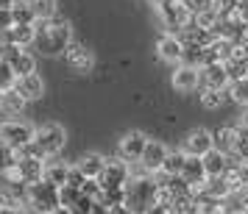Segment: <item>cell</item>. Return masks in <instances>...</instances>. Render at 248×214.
I'll return each mask as SVG.
<instances>
[{
	"label": "cell",
	"mask_w": 248,
	"mask_h": 214,
	"mask_svg": "<svg viewBox=\"0 0 248 214\" xmlns=\"http://www.w3.org/2000/svg\"><path fill=\"white\" fill-rule=\"evenodd\" d=\"M187 3H190L192 14H201V12H206V9H212V0H187Z\"/></svg>",
	"instance_id": "33"
},
{
	"label": "cell",
	"mask_w": 248,
	"mask_h": 214,
	"mask_svg": "<svg viewBox=\"0 0 248 214\" xmlns=\"http://www.w3.org/2000/svg\"><path fill=\"white\" fill-rule=\"evenodd\" d=\"M0 42H12V45L28 47L36 42V28L34 25H12V28L3 31V39Z\"/></svg>",
	"instance_id": "15"
},
{
	"label": "cell",
	"mask_w": 248,
	"mask_h": 214,
	"mask_svg": "<svg viewBox=\"0 0 248 214\" xmlns=\"http://www.w3.org/2000/svg\"><path fill=\"white\" fill-rule=\"evenodd\" d=\"M17 81H20V75L14 72V67L6 61V58H0V89H14L17 86Z\"/></svg>",
	"instance_id": "28"
},
{
	"label": "cell",
	"mask_w": 248,
	"mask_h": 214,
	"mask_svg": "<svg viewBox=\"0 0 248 214\" xmlns=\"http://www.w3.org/2000/svg\"><path fill=\"white\" fill-rule=\"evenodd\" d=\"M109 212H112V206H109L106 200H95L92 203V214H109Z\"/></svg>",
	"instance_id": "34"
},
{
	"label": "cell",
	"mask_w": 248,
	"mask_h": 214,
	"mask_svg": "<svg viewBox=\"0 0 248 214\" xmlns=\"http://www.w3.org/2000/svg\"><path fill=\"white\" fill-rule=\"evenodd\" d=\"M17 164H20V172H23L25 184H36V181L45 178L47 161L42 156H28V158H23V161H17Z\"/></svg>",
	"instance_id": "16"
},
{
	"label": "cell",
	"mask_w": 248,
	"mask_h": 214,
	"mask_svg": "<svg viewBox=\"0 0 248 214\" xmlns=\"http://www.w3.org/2000/svg\"><path fill=\"white\" fill-rule=\"evenodd\" d=\"M156 50H159V58L162 61L181 64L184 61V53H187V45H184V39L179 34H165V36H159Z\"/></svg>",
	"instance_id": "10"
},
{
	"label": "cell",
	"mask_w": 248,
	"mask_h": 214,
	"mask_svg": "<svg viewBox=\"0 0 248 214\" xmlns=\"http://www.w3.org/2000/svg\"><path fill=\"white\" fill-rule=\"evenodd\" d=\"M25 200H28V209L34 214H50L53 209L62 206V195H59L56 184L42 178L36 184H25Z\"/></svg>",
	"instance_id": "3"
},
{
	"label": "cell",
	"mask_w": 248,
	"mask_h": 214,
	"mask_svg": "<svg viewBox=\"0 0 248 214\" xmlns=\"http://www.w3.org/2000/svg\"><path fill=\"white\" fill-rule=\"evenodd\" d=\"M226 100V92L223 89H212V86H201V106L203 109H220Z\"/></svg>",
	"instance_id": "27"
},
{
	"label": "cell",
	"mask_w": 248,
	"mask_h": 214,
	"mask_svg": "<svg viewBox=\"0 0 248 214\" xmlns=\"http://www.w3.org/2000/svg\"><path fill=\"white\" fill-rule=\"evenodd\" d=\"M168 147L162 145V142H156V139H151L145 147V153H142V167L154 175V172H162V167H165V158H168Z\"/></svg>",
	"instance_id": "13"
},
{
	"label": "cell",
	"mask_w": 248,
	"mask_h": 214,
	"mask_svg": "<svg viewBox=\"0 0 248 214\" xmlns=\"http://www.w3.org/2000/svg\"><path fill=\"white\" fill-rule=\"evenodd\" d=\"M243 128H248V106H246V117H243Z\"/></svg>",
	"instance_id": "38"
},
{
	"label": "cell",
	"mask_w": 248,
	"mask_h": 214,
	"mask_svg": "<svg viewBox=\"0 0 248 214\" xmlns=\"http://www.w3.org/2000/svg\"><path fill=\"white\" fill-rule=\"evenodd\" d=\"M237 136H240V128H217L215 131V147L220 150V153H234V147H237Z\"/></svg>",
	"instance_id": "21"
},
{
	"label": "cell",
	"mask_w": 248,
	"mask_h": 214,
	"mask_svg": "<svg viewBox=\"0 0 248 214\" xmlns=\"http://www.w3.org/2000/svg\"><path fill=\"white\" fill-rule=\"evenodd\" d=\"M31 3V9L36 12V17L39 20H53L56 17V0H28Z\"/></svg>",
	"instance_id": "29"
},
{
	"label": "cell",
	"mask_w": 248,
	"mask_h": 214,
	"mask_svg": "<svg viewBox=\"0 0 248 214\" xmlns=\"http://www.w3.org/2000/svg\"><path fill=\"white\" fill-rule=\"evenodd\" d=\"M226 95H229L234 103H240V106H248V75L232 81L229 89H226Z\"/></svg>",
	"instance_id": "26"
},
{
	"label": "cell",
	"mask_w": 248,
	"mask_h": 214,
	"mask_svg": "<svg viewBox=\"0 0 248 214\" xmlns=\"http://www.w3.org/2000/svg\"><path fill=\"white\" fill-rule=\"evenodd\" d=\"M148 3H151V6H159V3H162V0H148Z\"/></svg>",
	"instance_id": "39"
},
{
	"label": "cell",
	"mask_w": 248,
	"mask_h": 214,
	"mask_svg": "<svg viewBox=\"0 0 248 214\" xmlns=\"http://www.w3.org/2000/svg\"><path fill=\"white\" fill-rule=\"evenodd\" d=\"M25 103H28V98H25L23 92L17 89H6L3 92V106H0V112H6V114H20L25 109Z\"/></svg>",
	"instance_id": "22"
},
{
	"label": "cell",
	"mask_w": 248,
	"mask_h": 214,
	"mask_svg": "<svg viewBox=\"0 0 248 214\" xmlns=\"http://www.w3.org/2000/svg\"><path fill=\"white\" fill-rule=\"evenodd\" d=\"M173 89L179 92H195L201 89V70L192 67V64H176L173 70Z\"/></svg>",
	"instance_id": "11"
},
{
	"label": "cell",
	"mask_w": 248,
	"mask_h": 214,
	"mask_svg": "<svg viewBox=\"0 0 248 214\" xmlns=\"http://www.w3.org/2000/svg\"><path fill=\"white\" fill-rule=\"evenodd\" d=\"M70 164H64V161H47L45 167V178L50 181V184H56V186H64L70 181Z\"/></svg>",
	"instance_id": "23"
},
{
	"label": "cell",
	"mask_w": 248,
	"mask_h": 214,
	"mask_svg": "<svg viewBox=\"0 0 248 214\" xmlns=\"http://www.w3.org/2000/svg\"><path fill=\"white\" fill-rule=\"evenodd\" d=\"M36 28V50H42L45 56H59V53H64L73 42V28H70L67 20H36L34 23Z\"/></svg>",
	"instance_id": "1"
},
{
	"label": "cell",
	"mask_w": 248,
	"mask_h": 214,
	"mask_svg": "<svg viewBox=\"0 0 248 214\" xmlns=\"http://www.w3.org/2000/svg\"><path fill=\"white\" fill-rule=\"evenodd\" d=\"M64 142H67V134H64V128L59 123H45L36 128L34 134V145L36 150L42 153L45 158H53L62 153V147H64Z\"/></svg>",
	"instance_id": "5"
},
{
	"label": "cell",
	"mask_w": 248,
	"mask_h": 214,
	"mask_svg": "<svg viewBox=\"0 0 248 214\" xmlns=\"http://www.w3.org/2000/svg\"><path fill=\"white\" fill-rule=\"evenodd\" d=\"M92 198H87V195H81L78 200L73 203V206H70V214H92Z\"/></svg>",
	"instance_id": "32"
},
{
	"label": "cell",
	"mask_w": 248,
	"mask_h": 214,
	"mask_svg": "<svg viewBox=\"0 0 248 214\" xmlns=\"http://www.w3.org/2000/svg\"><path fill=\"white\" fill-rule=\"evenodd\" d=\"M156 192H159V184L154 181V175L128 178V184H125V200H123V206L131 214H148L154 206H156Z\"/></svg>",
	"instance_id": "2"
},
{
	"label": "cell",
	"mask_w": 248,
	"mask_h": 214,
	"mask_svg": "<svg viewBox=\"0 0 248 214\" xmlns=\"http://www.w3.org/2000/svg\"><path fill=\"white\" fill-rule=\"evenodd\" d=\"M64 58H67L70 67L78 70V72H87V70H92V64H95L92 50H87V47L78 45V42H70V47L64 50Z\"/></svg>",
	"instance_id": "14"
},
{
	"label": "cell",
	"mask_w": 248,
	"mask_h": 214,
	"mask_svg": "<svg viewBox=\"0 0 248 214\" xmlns=\"http://www.w3.org/2000/svg\"><path fill=\"white\" fill-rule=\"evenodd\" d=\"M36 128L23 120H3L0 123V145L3 147H23L34 142Z\"/></svg>",
	"instance_id": "6"
},
{
	"label": "cell",
	"mask_w": 248,
	"mask_h": 214,
	"mask_svg": "<svg viewBox=\"0 0 248 214\" xmlns=\"http://www.w3.org/2000/svg\"><path fill=\"white\" fill-rule=\"evenodd\" d=\"M3 31H6V28H3V23H0V39H3Z\"/></svg>",
	"instance_id": "40"
},
{
	"label": "cell",
	"mask_w": 248,
	"mask_h": 214,
	"mask_svg": "<svg viewBox=\"0 0 248 214\" xmlns=\"http://www.w3.org/2000/svg\"><path fill=\"white\" fill-rule=\"evenodd\" d=\"M184 161H187V153H184V150H170L168 158H165L162 172L170 175V178H176V175H181V170H184Z\"/></svg>",
	"instance_id": "24"
},
{
	"label": "cell",
	"mask_w": 248,
	"mask_h": 214,
	"mask_svg": "<svg viewBox=\"0 0 248 214\" xmlns=\"http://www.w3.org/2000/svg\"><path fill=\"white\" fill-rule=\"evenodd\" d=\"M0 106H3V89H0Z\"/></svg>",
	"instance_id": "41"
},
{
	"label": "cell",
	"mask_w": 248,
	"mask_h": 214,
	"mask_svg": "<svg viewBox=\"0 0 248 214\" xmlns=\"http://www.w3.org/2000/svg\"><path fill=\"white\" fill-rule=\"evenodd\" d=\"M148 142H151V139H148L142 131H128V134H123L120 145H117V156L125 158L128 164H134V161H142V153H145Z\"/></svg>",
	"instance_id": "8"
},
{
	"label": "cell",
	"mask_w": 248,
	"mask_h": 214,
	"mask_svg": "<svg viewBox=\"0 0 248 214\" xmlns=\"http://www.w3.org/2000/svg\"><path fill=\"white\" fill-rule=\"evenodd\" d=\"M203 164H206V172H209V178H217V175H223L229 164H232V156L229 153H220L217 147H212L206 156H203Z\"/></svg>",
	"instance_id": "18"
},
{
	"label": "cell",
	"mask_w": 248,
	"mask_h": 214,
	"mask_svg": "<svg viewBox=\"0 0 248 214\" xmlns=\"http://www.w3.org/2000/svg\"><path fill=\"white\" fill-rule=\"evenodd\" d=\"M17 6V0H0V12H12Z\"/></svg>",
	"instance_id": "36"
},
{
	"label": "cell",
	"mask_w": 248,
	"mask_h": 214,
	"mask_svg": "<svg viewBox=\"0 0 248 214\" xmlns=\"http://www.w3.org/2000/svg\"><path fill=\"white\" fill-rule=\"evenodd\" d=\"M25 209H14V206H9V203L0 200V214H23Z\"/></svg>",
	"instance_id": "35"
},
{
	"label": "cell",
	"mask_w": 248,
	"mask_h": 214,
	"mask_svg": "<svg viewBox=\"0 0 248 214\" xmlns=\"http://www.w3.org/2000/svg\"><path fill=\"white\" fill-rule=\"evenodd\" d=\"M181 178L187 181V184H201V181L209 178L206 164H203V156H187L184 170H181Z\"/></svg>",
	"instance_id": "17"
},
{
	"label": "cell",
	"mask_w": 248,
	"mask_h": 214,
	"mask_svg": "<svg viewBox=\"0 0 248 214\" xmlns=\"http://www.w3.org/2000/svg\"><path fill=\"white\" fill-rule=\"evenodd\" d=\"M217 23H220V14L215 12V9H206V12L195 14V25H198V28H206V31H212Z\"/></svg>",
	"instance_id": "30"
},
{
	"label": "cell",
	"mask_w": 248,
	"mask_h": 214,
	"mask_svg": "<svg viewBox=\"0 0 248 214\" xmlns=\"http://www.w3.org/2000/svg\"><path fill=\"white\" fill-rule=\"evenodd\" d=\"M76 167L87 175V178H101L103 170H106V158L101 156V153H87V156L78 158V164Z\"/></svg>",
	"instance_id": "19"
},
{
	"label": "cell",
	"mask_w": 248,
	"mask_h": 214,
	"mask_svg": "<svg viewBox=\"0 0 248 214\" xmlns=\"http://www.w3.org/2000/svg\"><path fill=\"white\" fill-rule=\"evenodd\" d=\"M12 20H14V25H34L39 17H36V12L31 9V3L23 0V3H17L12 9Z\"/></svg>",
	"instance_id": "25"
},
{
	"label": "cell",
	"mask_w": 248,
	"mask_h": 214,
	"mask_svg": "<svg viewBox=\"0 0 248 214\" xmlns=\"http://www.w3.org/2000/svg\"><path fill=\"white\" fill-rule=\"evenodd\" d=\"M128 178H131V164L117 156V158H106V170H103V175L98 181L103 184L106 192H120L125 189Z\"/></svg>",
	"instance_id": "7"
},
{
	"label": "cell",
	"mask_w": 248,
	"mask_h": 214,
	"mask_svg": "<svg viewBox=\"0 0 248 214\" xmlns=\"http://www.w3.org/2000/svg\"><path fill=\"white\" fill-rule=\"evenodd\" d=\"M212 147H215V134L206 131V128L190 131V134L184 136V142H181V150H184L187 156H206Z\"/></svg>",
	"instance_id": "9"
},
{
	"label": "cell",
	"mask_w": 248,
	"mask_h": 214,
	"mask_svg": "<svg viewBox=\"0 0 248 214\" xmlns=\"http://www.w3.org/2000/svg\"><path fill=\"white\" fill-rule=\"evenodd\" d=\"M232 84V75H229V67L226 61H215V64H206L201 67V86H212V89H229Z\"/></svg>",
	"instance_id": "12"
},
{
	"label": "cell",
	"mask_w": 248,
	"mask_h": 214,
	"mask_svg": "<svg viewBox=\"0 0 248 214\" xmlns=\"http://www.w3.org/2000/svg\"><path fill=\"white\" fill-rule=\"evenodd\" d=\"M232 156L237 161H248V128H240V136H237V147Z\"/></svg>",
	"instance_id": "31"
},
{
	"label": "cell",
	"mask_w": 248,
	"mask_h": 214,
	"mask_svg": "<svg viewBox=\"0 0 248 214\" xmlns=\"http://www.w3.org/2000/svg\"><path fill=\"white\" fill-rule=\"evenodd\" d=\"M156 12L170 34H181L184 28H190L195 23V14H192L187 0H162L156 6Z\"/></svg>",
	"instance_id": "4"
},
{
	"label": "cell",
	"mask_w": 248,
	"mask_h": 214,
	"mask_svg": "<svg viewBox=\"0 0 248 214\" xmlns=\"http://www.w3.org/2000/svg\"><path fill=\"white\" fill-rule=\"evenodd\" d=\"M17 89L23 92L28 100H39L45 95V84H42V78L36 72H31V75H23V78L17 81Z\"/></svg>",
	"instance_id": "20"
},
{
	"label": "cell",
	"mask_w": 248,
	"mask_h": 214,
	"mask_svg": "<svg viewBox=\"0 0 248 214\" xmlns=\"http://www.w3.org/2000/svg\"><path fill=\"white\" fill-rule=\"evenodd\" d=\"M50 214H70V209H67V206H59V209H53Z\"/></svg>",
	"instance_id": "37"
}]
</instances>
